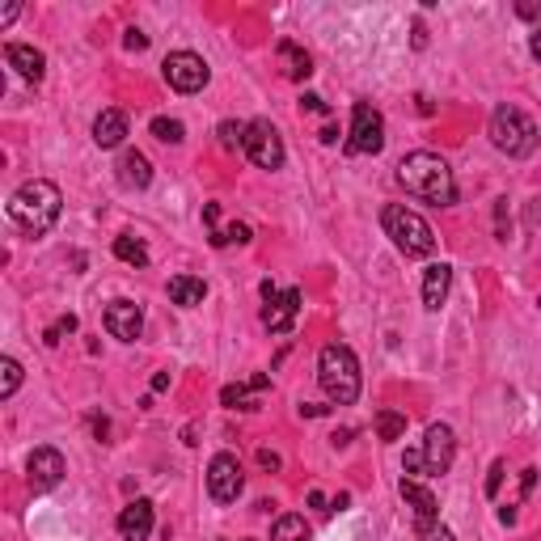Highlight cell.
I'll return each instance as SVG.
<instances>
[{
  "instance_id": "1",
  "label": "cell",
  "mask_w": 541,
  "mask_h": 541,
  "mask_svg": "<svg viewBox=\"0 0 541 541\" xmlns=\"http://www.w3.org/2000/svg\"><path fill=\"white\" fill-rule=\"evenodd\" d=\"M398 182L406 186V194H415L423 203H436V208H453L457 203V178H453L445 157L436 153L402 157L398 161Z\"/></svg>"
},
{
  "instance_id": "2",
  "label": "cell",
  "mask_w": 541,
  "mask_h": 541,
  "mask_svg": "<svg viewBox=\"0 0 541 541\" xmlns=\"http://www.w3.org/2000/svg\"><path fill=\"white\" fill-rule=\"evenodd\" d=\"M59 212H64V194H59L56 182H47V178L22 182L14 191V199H9V221L30 237L51 233L59 221Z\"/></svg>"
},
{
  "instance_id": "3",
  "label": "cell",
  "mask_w": 541,
  "mask_h": 541,
  "mask_svg": "<svg viewBox=\"0 0 541 541\" xmlns=\"http://www.w3.org/2000/svg\"><path fill=\"white\" fill-rule=\"evenodd\" d=\"M318 381L334 406H351L360 398V360L347 343H326L318 356Z\"/></svg>"
},
{
  "instance_id": "4",
  "label": "cell",
  "mask_w": 541,
  "mask_h": 541,
  "mask_svg": "<svg viewBox=\"0 0 541 541\" xmlns=\"http://www.w3.org/2000/svg\"><path fill=\"white\" fill-rule=\"evenodd\" d=\"M491 144L500 149V153H508V157H516V161H525V157H533L537 153V144H541V131H537V123L528 119L520 106H495V114H491Z\"/></svg>"
},
{
  "instance_id": "5",
  "label": "cell",
  "mask_w": 541,
  "mask_h": 541,
  "mask_svg": "<svg viewBox=\"0 0 541 541\" xmlns=\"http://www.w3.org/2000/svg\"><path fill=\"white\" fill-rule=\"evenodd\" d=\"M381 224H385V233L393 237V246L406 254V258H428L436 250V233H431V224L410 212L406 203H389L381 212Z\"/></svg>"
},
{
  "instance_id": "6",
  "label": "cell",
  "mask_w": 541,
  "mask_h": 541,
  "mask_svg": "<svg viewBox=\"0 0 541 541\" xmlns=\"http://www.w3.org/2000/svg\"><path fill=\"white\" fill-rule=\"evenodd\" d=\"M385 149V119L376 106L356 102L351 106V136H347V153L351 157H376Z\"/></svg>"
},
{
  "instance_id": "7",
  "label": "cell",
  "mask_w": 541,
  "mask_h": 541,
  "mask_svg": "<svg viewBox=\"0 0 541 541\" xmlns=\"http://www.w3.org/2000/svg\"><path fill=\"white\" fill-rule=\"evenodd\" d=\"M161 77L169 81V89H178V94H199L203 85H208L212 68L203 56H194V51H174V56H166V64H161Z\"/></svg>"
},
{
  "instance_id": "8",
  "label": "cell",
  "mask_w": 541,
  "mask_h": 541,
  "mask_svg": "<svg viewBox=\"0 0 541 541\" xmlns=\"http://www.w3.org/2000/svg\"><path fill=\"white\" fill-rule=\"evenodd\" d=\"M419 453H423V478L448 473L453 461H457V436H453V428H448V423H431Z\"/></svg>"
},
{
  "instance_id": "9",
  "label": "cell",
  "mask_w": 541,
  "mask_h": 541,
  "mask_svg": "<svg viewBox=\"0 0 541 541\" xmlns=\"http://www.w3.org/2000/svg\"><path fill=\"white\" fill-rule=\"evenodd\" d=\"M241 486H246V473H241V461L233 457V453H216L208 465V495L212 503H237V495H241Z\"/></svg>"
},
{
  "instance_id": "10",
  "label": "cell",
  "mask_w": 541,
  "mask_h": 541,
  "mask_svg": "<svg viewBox=\"0 0 541 541\" xmlns=\"http://www.w3.org/2000/svg\"><path fill=\"white\" fill-rule=\"evenodd\" d=\"M246 157H250L258 169H279L284 166V140L266 119H254L246 127Z\"/></svg>"
},
{
  "instance_id": "11",
  "label": "cell",
  "mask_w": 541,
  "mask_h": 541,
  "mask_svg": "<svg viewBox=\"0 0 541 541\" xmlns=\"http://www.w3.org/2000/svg\"><path fill=\"white\" fill-rule=\"evenodd\" d=\"M64 473H68V465H64V453L51 445H42L30 453L26 461V482L34 495H42V491H56L59 482H64Z\"/></svg>"
},
{
  "instance_id": "12",
  "label": "cell",
  "mask_w": 541,
  "mask_h": 541,
  "mask_svg": "<svg viewBox=\"0 0 541 541\" xmlns=\"http://www.w3.org/2000/svg\"><path fill=\"white\" fill-rule=\"evenodd\" d=\"M398 491H402L406 508L415 512V533H419V537H431V533L440 528V503H436V495H431L419 478H402Z\"/></svg>"
},
{
  "instance_id": "13",
  "label": "cell",
  "mask_w": 541,
  "mask_h": 541,
  "mask_svg": "<svg viewBox=\"0 0 541 541\" xmlns=\"http://www.w3.org/2000/svg\"><path fill=\"white\" fill-rule=\"evenodd\" d=\"M106 330L119 343H136L140 330H144V313H140L136 301H111L106 305Z\"/></svg>"
},
{
  "instance_id": "14",
  "label": "cell",
  "mask_w": 541,
  "mask_h": 541,
  "mask_svg": "<svg viewBox=\"0 0 541 541\" xmlns=\"http://www.w3.org/2000/svg\"><path fill=\"white\" fill-rule=\"evenodd\" d=\"M296 313H301V292H296V288H284V292H275V296L266 301L263 326H266L271 334H288L292 326H296Z\"/></svg>"
},
{
  "instance_id": "15",
  "label": "cell",
  "mask_w": 541,
  "mask_h": 541,
  "mask_svg": "<svg viewBox=\"0 0 541 541\" xmlns=\"http://www.w3.org/2000/svg\"><path fill=\"white\" fill-rule=\"evenodd\" d=\"M5 64L34 85L47 77V56H42L39 47H26V42H9V47H5Z\"/></svg>"
},
{
  "instance_id": "16",
  "label": "cell",
  "mask_w": 541,
  "mask_h": 541,
  "mask_svg": "<svg viewBox=\"0 0 541 541\" xmlns=\"http://www.w3.org/2000/svg\"><path fill=\"white\" fill-rule=\"evenodd\" d=\"M153 503L149 500H131L119 512V533H123V541H149V533H153Z\"/></svg>"
},
{
  "instance_id": "17",
  "label": "cell",
  "mask_w": 541,
  "mask_h": 541,
  "mask_svg": "<svg viewBox=\"0 0 541 541\" xmlns=\"http://www.w3.org/2000/svg\"><path fill=\"white\" fill-rule=\"evenodd\" d=\"M448 288H453V266L448 263H431L428 271H423V309H436L448 301Z\"/></svg>"
},
{
  "instance_id": "18",
  "label": "cell",
  "mask_w": 541,
  "mask_h": 541,
  "mask_svg": "<svg viewBox=\"0 0 541 541\" xmlns=\"http://www.w3.org/2000/svg\"><path fill=\"white\" fill-rule=\"evenodd\" d=\"M271 385V376L266 373H254L246 385H224L221 402L229 406V410H258V393Z\"/></svg>"
},
{
  "instance_id": "19",
  "label": "cell",
  "mask_w": 541,
  "mask_h": 541,
  "mask_svg": "<svg viewBox=\"0 0 541 541\" xmlns=\"http://www.w3.org/2000/svg\"><path fill=\"white\" fill-rule=\"evenodd\" d=\"M123 140H127V114L106 106V111L94 119V144L97 149H119Z\"/></svg>"
},
{
  "instance_id": "20",
  "label": "cell",
  "mask_w": 541,
  "mask_h": 541,
  "mask_svg": "<svg viewBox=\"0 0 541 541\" xmlns=\"http://www.w3.org/2000/svg\"><path fill=\"white\" fill-rule=\"evenodd\" d=\"M114 169H119V182H123L127 191H144L153 182V166H149V157L140 153V149H127Z\"/></svg>"
},
{
  "instance_id": "21",
  "label": "cell",
  "mask_w": 541,
  "mask_h": 541,
  "mask_svg": "<svg viewBox=\"0 0 541 541\" xmlns=\"http://www.w3.org/2000/svg\"><path fill=\"white\" fill-rule=\"evenodd\" d=\"M279 64H284V77H288V81H305L309 72H313L309 51L301 47V42H292V39L279 42Z\"/></svg>"
},
{
  "instance_id": "22",
  "label": "cell",
  "mask_w": 541,
  "mask_h": 541,
  "mask_svg": "<svg viewBox=\"0 0 541 541\" xmlns=\"http://www.w3.org/2000/svg\"><path fill=\"white\" fill-rule=\"evenodd\" d=\"M203 296H208V284L199 275H174L169 279V301L182 309H194V305H203Z\"/></svg>"
},
{
  "instance_id": "23",
  "label": "cell",
  "mask_w": 541,
  "mask_h": 541,
  "mask_svg": "<svg viewBox=\"0 0 541 541\" xmlns=\"http://www.w3.org/2000/svg\"><path fill=\"white\" fill-rule=\"evenodd\" d=\"M271 541H309V520L305 516H279L275 525H271Z\"/></svg>"
},
{
  "instance_id": "24",
  "label": "cell",
  "mask_w": 541,
  "mask_h": 541,
  "mask_svg": "<svg viewBox=\"0 0 541 541\" xmlns=\"http://www.w3.org/2000/svg\"><path fill=\"white\" fill-rule=\"evenodd\" d=\"M114 258L127 266H149V250H144V241H136V237H114Z\"/></svg>"
},
{
  "instance_id": "25",
  "label": "cell",
  "mask_w": 541,
  "mask_h": 541,
  "mask_svg": "<svg viewBox=\"0 0 541 541\" xmlns=\"http://www.w3.org/2000/svg\"><path fill=\"white\" fill-rule=\"evenodd\" d=\"M376 436H381L385 445L402 440L406 436V415H398V410H376Z\"/></svg>"
},
{
  "instance_id": "26",
  "label": "cell",
  "mask_w": 541,
  "mask_h": 541,
  "mask_svg": "<svg viewBox=\"0 0 541 541\" xmlns=\"http://www.w3.org/2000/svg\"><path fill=\"white\" fill-rule=\"evenodd\" d=\"M17 385H22V364L14 356H5L0 360V398H14Z\"/></svg>"
},
{
  "instance_id": "27",
  "label": "cell",
  "mask_w": 541,
  "mask_h": 541,
  "mask_svg": "<svg viewBox=\"0 0 541 541\" xmlns=\"http://www.w3.org/2000/svg\"><path fill=\"white\" fill-rule=\"evenodd\" d=\"M153 136L161 140V144H182V140H186V127H182L178 119H166V114H157V119H153Z\"/></svg>"
},
{
  "instance_id": "28",
  "label": "cell",
  "mask_w": 541,
  "mask_h": 541,
  "mask_svg": "<svg viewBox=\"0 0 541 541\" xmlns=\"http://www.w3.org/2000/svg\"><path fill=\"white\" fill-rule=\"evenodd\" d=\"M246 127H250V123H233V119H224V123L216 127L221 149H246Z\"/></svg>"
},
{
  "instance_id": "29",
  "label": "cell",
  "mask_w": 541,
  "mask_h": 541,
  "mask_svg": "<svg viewBox=\"0 0 541 541\" xmlns=\"http://www.w3.org/2000/svg\"><path fill=\"white\" fill-rule=\"evenodd\" d=\"M250 237H254L250 224L237 221V224H229V229H221V233H212V246H233V241H237V246H246Z\"/></svg>"
},
{
  "instance_id": "30",
  "label": "cell",
  "mask_w": 541,
  "mask_h": 541,
  "mask_svg": "<svg viewBox=\"0 0 541 541\" xmlns=\"http://www.w3.org/2000/svg\"><path fill=\"white\" fill-rule=\"evenodd\" d=\"M72 330H77V318L64 313L59 321H51V326L42 330V343H47V347H59V343H64V334H72Z\"/></svg>"
},
{
  "instance_id": "31",
  "label": "cell",
  "mask_w": 541,
  "mask_h": 541,
  "mask_svg": "<svg viewBox=\"0 0 541 541\" xmlns=\"http://www.w3.org/2000/svg\"><path fill=\"white\" fill-rule=\"evenodd\" d=\"M503 473H508V465H503V461H495V465H491V473H486V500H495V495H500Z\"/></svg>"
},
{
  "instance_id": "32",
  "label": "cell",
  "mask_w": 541,
  "mask_h": 541,
  "mask_svg": "<svg viewBox=\"0 0 541 541\" xmlns=\"http://www.w3.org/2000/svg\"><path fill=\"white\" fill-rule=\"evenodd\" d=\"M402 470H406V478H423V453H419V448H406Z\"/></svg>"
},
{
  "instance_id": "33",
  "label": "cell",
  "mask_w": 541,
  "mask_h": 541,
  "mask_svg": "<svg viewBox=\"0 0 541 541\" xmlns=\"http://www.w3.org/2000/svg\"><path fill=\"white\" fill-rule=\"evenodd\" d=\"M123 47H127V51H144V47H149V34H144V30H127Z\"/></svg>"
},
{
  "instance_id": "34",
  "label": "cell",
  "mask_w": 541,
  "mask_h": 541,
  "mask_svg": "<svg viewBox=\"0 0 541 541\" xmlns=\"http://www.w3.org/2000/svg\"><path fill=\"white\" fill-rule=\"evenodd\" d=\"M203 224H208L212 233H221V208L216 203H203Z\"/></svg>"
},
{
  "instance_id": "35",
  "label": "cell",
  "mask_w": 541,
  "mask_h": 541,
  "mask_svg": "<svg viewBox=\"0 0 541 541\" xmlns=\"http://www.w3.org/2000/svg\"><path fill=\"white\" fill-rule=\"evenodd\" d=\"M516 17H525V22H537V17H541V5H537V0H525V5H516Z\"/></svg>"
},
{
  "instance_id": "36",
  "label": "cell",
  "mask_w": 541,
  "mask_h": 541,
  "mask_svg": "<svg viewBox=\"0 0 541 541\" xmlns=\"http://www.w3.org/2000/svg\"><path fill=\"white\" fill-rule=\"evenodd\" d=\"M301 111H309V114H326V102H321L318 94H305V97H301Z\"/></svg>"
},
{
  "instance_id": "37",
  "label": "cell",
  "mask_w": 541,
  "mask_h": 541,
  "mask_svg": "<svg viewBox=\"0 0 541 541\" xmlns=\"http://www.w3.org/2000/svg\"><path fill=\"white\" fill-rule=\"evenodd\" d=\"M17 14H22V5H5V9H0V26H9Z\"/></svg>"
},
{
  "instance_id": "38",
  "label": "cell",
  "mask_w": 541,
  "mask_h": 541,
  "mask_svg": "<svg viewBox=\"0 0 541 541\" xmlns=\"http://www.w3.org/2000/svg\"><path fill=\"white\" fill-rule=\"evenodd\" d=\"M309 508H318V512H330V508H326V495H321V491H309Z\"/></svg>"
},
{
  "instance_id": "39",
  "label": "cell",
  "mask_w": 541,
  "mask_h": 541,
  "mask_svg": "<svg viewBox=\"0 0 541 541\" xmlns=\"http://www.w3.org/2000/svg\"><path fill=\"white\" fill-rule=\"evenodd\" d=\"M258 461H263L266 470H279V457H275V453H266V448H263V453H258Z\"/></svg>"
},
{
  "instance_id": "40",
  "label": "cell",
  "mask_w": 541,
  "mask_h": 541,
  "mask_svg": "<svg viewBox=\"0 0 541 541\" xmlns=\"http://www.w3.org/2000/svg\"><path fill=\"white\" fill-rule=\"evenodd\" d=\"M528 51H533V56H537V59H541V26H537V30H533V39H528Z\"/></svg>"
},
{
  "instance_id": "41",
  "label": "cell",
  "mask_w": 541,
  "mask_h": 541,
  "mask_svg": "<svg viewBox=\"0 0 541 541\" xmlns=\"http://www.w3.org/2000/svg\"><path fill=\"white\" fill-rule=\"evenodd\" d=\"M301 415H309V419H318V415H326V406H313V402H305V406H301Z\"/></svg>"
},
{
  "instance_id": "42",
  "label": "cell",
  "mask_w": 541,
  "mask_h": 541,
  "mask_svg": "<svg viewBox=\"0 0 541 541\" xmlns=\"http://www.w3.org/2000/svg\"><path fill=\"white\" fill-rule=\"evenodd\" d=\"M330 440H334V448H343V445H351V431H334Z\"/></svg>"
},
{
  "instance_id": "43",
  "label": "cell",
  "mask_w": 541,
  "mask_h": 541,
  "mask_svg": "<svg viewBox=\"0 0 541 541\" xmlns=\"http://www.w3.org/2000/svg\"><path fill=\"white\" fill-rule=\"evenodd\" d=\"M533 482H537V470H525V478H520V486H525V495L533 491Z\"/></svg>"
},
{
  "instance_id": "44",
  "label": "cell",
  "mask_w": 541,
  "mask_h": 541,
  "mask_svg": "<svg viewBox=\"0 0 541 541\" xmlns=\"http://www.w3.org/2000/svg\"><path fill=\"white\" fill-rule=\"evenodd\" d=\"M423 541H457V537H453L448 528H436V533H431V537H423Z\"/></svg>"
},
{
  "instance_id": "45",
  "label": "cell",
  "mask_w": 541,
  "mask_h": 541,
  "mask_svg": "<svg viewBox=\"0 0 541 541\" xmlns=\"http://www.w3.org/2000/svg\"><path fill=\"white\" fill-rule=\"evenodd\" d=\"M351 503V495H334V503H330V512H343V508H347Z\"/></svg>"
},
{
  "instance_id": "46",
  "label": "cell",
  "mask_w": 541,
  "mask_h": 541,
  "mask_svg": "<svg viewBox=\"0 0 541 541\" xmlns=\"http://www.w3.org/2000/svg\"><path fill=\"white\" fill-rule=\"evenodd\" d=\"M153 389H157V393H161V389H169V373H157L153 376Z\"/></svg>"
},
{
  "instance_id": "47",
  "label": "cell",
  "mask_w": 541,
  "mask_h": 541,
  "mask_svg": "<svg viewBox=\"0 0 541 541\" xmlns=\"http://www.w3.org/2000/svg\"><path fill=\"white\" fill-rule=\"evenodd\" d=\"M415 47H419V51L428 47V30H423V26H415Z\"/></svg>"
},
{
  "instance_id": "48",
  "label": "cell",
  "mask_w": 541,
  "mask_h": 541,
  "mask_svg": "<svg viewBox=\"0 0 541 541\" xmlns=\"http://www.w3.org/2000/svg\"><path fill=\"white\" fill-rule=\"evenodd\" d=\"M334 140H338V127H326V131H321V144H334Z\"/></svg>"
},
{
  "instance_id": "49",
  "label": "cell",
  "mask_w": 541,
  "mask_h": 541,
  "mask_svg": "<svg viewBox=\"0 0 541 541\" xmlns=\"http://www.w3.org/2000/svg\"><path fill=\"white\" fill-rule=\"evenodd\" d=\"M500 520L503 525H516V508H500Z\"/></svg>"
},
{
  "instance_id": "50",
  "label": "cell",
  "mask_w": 541,
  "mask_h": 541,
  "mask_svg": "<svg viewBox=\"0 0 541 541\" xmlns=\"http://www.w3.org/2000/svg\"><path fill=\"white\" fill-rule=\"evenodd\" d=\"M246 541H254V537H246Z\"/></svg>"
},
{
  "instance_id": "51",
  "label": "cell",
  "mask_w": 541,
  "mask_h": 541,
  "mask_svg": "<svg viewBox=\"0 0 541 541\" xmlns=\"http://www.w3.org/2000/svg\"><path fill=\"white\" fill-rule=\"evenodd\" d=\"M221 541H229V537H221Z\"/></svg>"
},
{
  "instance_id": "52",
  "label": "cell",
  "mask_w": 541,
  "mask_h": 541,
  "mask_svg": "<svg viewBox=\"0 0 541 541\" xmlns=\"http://www.w3.org/2000/svg\"><path fill=\"white\" fill-rule=\"evenodd\" d=\"M537 305H541V301H537Z\"/></svg>"
}]
</instances>
